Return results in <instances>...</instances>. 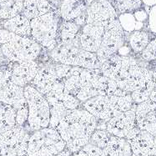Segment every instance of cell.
Instances as JSON below:
<instances>
[{
	"label": "cell",
	"mask_w": 156,
	"mask_h": 156,
	"mask_svg": "<svg viewBox=\"0 0 156 156\" xmlns=\"http://www.w3.org/2000/svg\"><path fill=\"white\" fill-rule=\"evenodd\" d=\"M80 29L81 28L73 21H63L58 32V44H69L73 41L78 37Z\"/></svg>",
	"instance_id": "f1b7e54d"
},
{
	"label": "cell",
	"mask_w": 156,
	"mask_h": 156,
	"mask_svg": "<svg viewBox=\"0 0 156 156\" xmlns=\"http://www.w3.org/2000/svg\"><path fill=\"white\" fill-rule=\"evenodd\" d=\"M40 65L34 60L10 62V80L18 86L29 85L36 76Z\"/></svg>",
	"instance_id": "4fadbf2b"
},
{
	"label": "cell",
	"mask_w": 156,
	"mask_h": 156,
	"mask_svg": "<svg viewBox=\"0 0 156 156\" xmlns=\"http://www.w3.org/2000/svg\"><path fill=\"white\" fill-rule=\"evenodd\" d=\"M107 23H91L81 28L79 33V40L83 50L97 53L102 43Z\"/></svg>",
	"instance_id": "7c38bea8"
},
{
	"label": "cell",
	"mask_w": 156,
	"mask_h": 156,
	"mask_svg": "<svg viewBox=\"0 0 156 156\" xmlns=\"http://www.w3.org/2000/svg\"><path fill=\"white\" fill-rule=\"evenodd\" d=\"M105 156H133L129 143L125 138L111 135L107 146L103 149Z\"/></svg>",
	"instance_id": "603a6c76"
},
{
	"label": "cell",
	"mask_w": 156,
	"mask_h": 156,
	"mask_svg": "<svg viewBox=\"0 0 156 156\" xmlns=\"http://www.w3.org/2000/svg\"><path fill=\"white\" fill-rule=\"evenodd\" d=\"M47 1H50V0H47Z\"/></svg>",
	"instance_id": "b9f144b4"
},
{
	"label": "cell",
	"mask_w": 156,
	"mask_h": 156,
	"mask_svg": "<svg viewBox=\"0 0 156 156\" xmlns=\"http://www.w3.org/2000/svg\"><path fill=\"white\" fill-rule=\"evenodd\" d=\"M50 60L66 64L71 67H80L88 69H100L101 62L95 53L85 51L81 48L79 35L69 44H58L49 51Z\"/></svg>",
	"instance_id": "3957f363"
},
{
	"label": "cell",
	"mask_w": 156,
	"mask_h": 156,
	"mask_svg": "<svg viewBox=\"0 0 156 156\" xmlns=\"http://www.w3.org/2000/svg\"><path fill=\"white\" fill-rule=\"evenodd\" d=\"M82 107L95 117L98 121L103 123H106L119 115L112 105L109 96L97 95L83 102Z\"/></svg>",
	"instance_id": "5bb4252c"
},
{
	"label": "cell",
	"mask_w": 156,
	"mask_h": 156,
	"mask_svg": "<svg viewBox=\"0 0 156 156\" xmlns=\"http://www.w3.org/2000/svg\"><path fill=\"white\" fill-rule=\"evenodd\" d=\"M98 124L97 119L82 107L71 110L55 129L65 142L66 149L74 154L89 143Z\"/></svg>",
	"instance_id": "6da1fadb"
},
{
	"label": "cell",
	"mask_w": 156,
	"mask_h": 156,
	"mask_svg": "<svg viewBox=\"0 0 156 156\" xmlns=\"http://www.w3.org/2000/svg\"><path fill=\"white\" fill-rule=\"evenodd\" d=\"M38 44L31 37H21L16 35L12 41L0 45V50L9 62H19L38 59L42 50Z\"/></svg>",
	"instance_id": "52a82bcc"
},
{
	"label": "cell",
	"mask_w": 156,
	"mask_h": 156,
	"mask_svg": "<svg viewBox=\"0 0 156 156\" xmlns=\"http://www.w3.org/2000/svg\"><path fill=\"white\" fill-rule=\"evenodd\" d=\"M3 60H7V59L3 57V55L2 54V53H1V50H0V62H2V61H3Z\"/></svg>",
	"instance_id": "60d3db41"
},
{
	"label": "cell",
	"mask_w": 156,
	"mask_h": 156,
	"mask_svg": "<svg viewBox=\"0 0 156 156\" xmlns=\"http://www.w3.org/2000/svg\"><path fill=\"white\" fill-rule=\"evenodd\" d=\"M150 99H151L152 101H154V103H156V80H155V83H154V89L151 93L150 94Z\"/></svg>",
	"instance_id": "f35d334b"
},
{
	"label": "cell",
	"mask_w": 156,
	"mask_h": 156,
	"mask_svg": "<svg viewBox=\"0 0 156 156\" xmlns=\"http://www.w3.org/2000/svg\"><path fill=\"white\" fill-rule=\"evenodd\" d=\"M9 63L7 65H0V102L18 109L27 102L23 88L16 85L10 80Z\"/></svg>",
	"instance_id": "8fae6325"
},
{
	"label": "cell",
	"mask_w": 156,
	"mask_h": 156,
	"mask_svg": "<svg viewBox=\"0 0 156 156\" xmlns=\"http://www.w3.org/2000/svg\"><path fill=\"white\" fill-rule=\"evenodd\" d=\"M1 28L21 37H31L30 20L19 13L17 16L6 20H2Z\"/></svg>",
	"instance_id": "44dd1931"
},
{
	"label": "cell",
	"mask_w": 156,
	"mask_h": 156,
	"mask_svg": "<svg viewBox=\"0 0 156 156\" xmlns=\"http://www.w3.org/2000/svg\"><path fill=\"white\" fill-rule=\"evenodd\" d=\"M24 98L29 108L28 124L24 128L33 133L49 126V105L44 96L31 85L23 88Z\"/></svg>",
	"instance_id": "8992f818"
},
{
	"label": "cell",
	"mask_w": 156,
	"mask_h": 156,
	"mask_svg": "<svg viewBox=\"0 0 156 156\" xmlns=\"http://www.w3.org/2000/svg\"><path fill=\"white\" fill-rule=\"evenodd\" d=\"M73 156H105V154L103 149L88 143L81 150L73 154Z\"/></svg>",
	"instance_id": "d6a6232c"
},
{
	"label": "cell",
	"mask_w": 156,
	"mask_h": 156,
	"mask_svg": "<svg viewBox=\"0 0 156 156\" xmlns=\"http://www.w3.org/2000/svg\"><path fill=\"white\" fill-rule=\"evenodd\" d=\"M140 59L144 62L156 61V37L153 38L148 44L142 54L139 56Z\"/></svg>",
	"instance_id": "1f68e13d"
},
{
	"label": "cell",
	"mask_w": 156,
	"mask_h": 156,
	"mask_svg": "<svg viewBox=\"0 0 156 156\" xmlns=\"http://www.w3.org/2000/svg\"><path fill=\"white\" fill-rule=\"evenodd\" d=\"M49 105V114H50V119H49V128L56 129L58 124L65 116L69 113V110L64 107L61 101L57 99L46 98Z\"/></svg>",
	"instance_id": "484cf974"
},
{
	"label": "cell",
	"mask_w": 156,
	"mask_h": 156,
	"mask_svg": "<svg viewBox=\"0 0 156 156\" xmlns=\"http://www.w3.org/2000/svg\"><path fill=\"white\" fill-rule=\"evenodd\" d=\"M154 62H155V63H156V61H154Z\"/></svg>",
	"instance_id": "7bdbcfd3"
},
{
	"label": "cell",
	"mask_w": 156,
	"mask_h": 156,
	"mask_svg": "<svg viewBox=\"0 0 156 156\" xmlns=\"http://www.w3.org/2000/svg\"><path fill=\"white\" fill-rule=\"evenodd\" d=\"M29 118V108L26 104L22 107L16 109V124L18 126H25L28 124Z\"/></svg>",
	"instance_id": "e575fe53"
},
{
	"label": "cell",
	"mask_w": 156,
	"mask_h": 156,
	"mask_svg": "<svg viewBox=\"0 0 156 156\" xmlns=\"http://www.w3.org/2000/svg\"><path fill=\"white\" fill-rule=\"evenodd\" d=\"M15 34L10 32L7 29H4L3 28H0V45L5 44L12 41L13 38L16 37Z\"/></svg>",
	"instance_id": "d590c367"
},
{
	"label": "cell",
	"mask_w": 156,
	"mask_h": 156,
	"mask_svg": "<svg viewBox=\"0 0 156 156\" xmlns=\"http://www.w3.org/2000/svg\"><path fill=\"white\" fill-rule=\"evenodd\" d=\"M40 66L38 73L29 85L45 96L51 90L52 87L58 81L64 80L69 72L71 66L59 64L54 61Z\"/></svg>",
	"instance_id": "ba28073f"
},
{
	"label": "cell",
	"mask_w": 156,
	"mask_h": 156,
	"mask_svg": "<svg viewBox=\"0 0 156 156\" xmlns=\"http://www.w3.org/2000/svg\"><path fill=\"white\" fill-rule=\"evenodd\" d=\"M126 32L119 19L112 20L105 26L102 43L96 54L102 63L106 58L115 54L126 44Z\"/></svg>",
	"instance_id": "30bf717a"
},
{
	"label": "cell",
	"mask_w": 156,
	"mask_h": 156,
	"mask_svg": "<svg viewBox=\"0 0 156 156\" xmlns=\"http://www.w3.org/2000/svg\"><path fill=\"white\" fill-rule=\"evenodd\" d=\"M125 139L130 144L133 156H152L154 135L135 127Z\"/></svg>",
	"instance_id": "e0dca14e"
},
{
	"label": "cell",
	"mask_w": 156,
	"mask_h": 156,
	"mask_svg": "<svg viewBox=\"0 0 156 156\" xmlns=\"http://www.w3.org/2000/svg\"><path fill=\"white\" fill-rule=\"evenodd\" d=\"M106 130L114 136L126 138L134 128L136 127L135 108L123 112L110 119L105 123Z\"/></svg>",
	"instance_id": "2e32d148"
},
{
	"label": "cell",
	"mask_w": 156,
	"mask_h": 156,
	"mask_svg": "<svg viewBox=\"0 0 156 156\" xmlns=\"http://www.w3.org/2000/svg\"><path fill=\"white\" fill-rule=\"evenodd\" d=\"M24 0H0V19L6 20L22 13Z\"/></svg>",
	"instance_id": "4316f807"
},
{
	"label": "cell",
	"mask_w": 156,
	"mask_h": 156,
	"mask_svg": "<svg viewBox=\"0 0 156 156\" xmlns=\"http://www.w3.org/2000/svg\"><path fill=\"white\" fill-rule=\"evenodd\" d=\"M94 89L98 93V95L110 96L115 94L118 87L115 80L103 75L100 71L96 77Z\"/></svg>",
	"instance_id": "f546056e"
},
{
	"label": "cell",
	"mask_w": 156,
	"mask_h": 156,
	"mask_svg": "<svg viewBox=\"0 0 156 156\" xmlns=\"http://www.w3.org/2000/svg\"><path fill=\"white\" fill-rule=\"evenodd\" d=\"M62 22L58 10L31 19V38L42 48L51 51L58 44V32Z\"/></svg>",
	"instance_id": "277c9868"
},
{
	"label": "cell",
	"mask_w": 156,
	"mask_h": 156,
	"mask_svg": "<svg viewBox=\"0 0 156 156\" xmlns=\"http://www.w3.org/2000/svg\"><path fill=\"white\" fill-rule=\"evenodd\" d=\"M121 65L122 55L117 52L110 55L109 57L106 58L101 63V66L99 69L103 75L115 80L119 71L120 70Z\"/></svg>",
	"instance_id": "d4e9b609"
},
{
	"label": "cell",
	"mask_w": 156,
	"mask_h": 156,
	"mask_svg": "<svg viewBox=\"0 0 156 156\" xmlns=\"http://www.w3.org/2000/svg\"><path fill=\"white\" fill-rule=\"evenodd\" d=\"M16 108L6 104H0V134L16 126Z\"/></svg>",
	"instance_id": "cb8c5ba5"
},
{
	"label": "cell",
	"mask_w": 156,
	"mask_h": 156,
	"mask_svg": "<svg viewBox=\"0 0 156 156\" xmlns=\"http://www.w3.org/2000/svg\"><path fill=\"white\" fill-rule=\"evenodd\" d=\"M60 101L64 105V107L69 111L74 110V109H77V108H82V104L75 96L68 94H65V93H64V96L61 99Z\"/></svg>",
	"instance_id": "836d02e7"
},
{
	"label": "cell",
	"mask_w": 156,
	"mask_h": 156,
	"mask_svg": "<svg viewBox=\"0 0 156 156\" xmlns=\"http://www.w3.org/2000/svg\"><path fill=\"white\" fill-rule=\"evenodd\" d=\"M156 70L144 67L136 57L129 54L122 56V65L115 81L118 89L131 94L142 89H154Z\"/></svg>",
	"instance_id": "7a4b0ae2"
},
{
	"label": "cell",
	"mask_w": 156,
	"mask_h": 156,
	"mask_svg": "<svg viewBox=\"0 0 156 156\" xmlns=\"http://www.w3.org/2000/svg\"><path fill=\"white\" fill-rule=\"evenodd\" d=\"M118 16L134 13L142 9L143 0H108Z\"/></svg>",
	"instance_id": "83f0119b"
},
{
	"label": "cell",
	"mask_w": 156,
	"mask_h": 156,
	"mask_svg": "<svg viewBox=\"0 0 156 156\" xmlns=\"http://www.w3.org/2000/svg\"><path fill=\"white\" fill-rule=\"evenodd\" d=\"M0 104H1V102H0Z\"/></svg>",
	"instance_id": "ee69618b"
},
{
	"label": "cell",
	"mask_w": 156,
	"mask_h": 156,
	"mask_svg": "<svg viewBox=\"0 0 156 156\" xmlns=\"http://www.w3.org/2000/svg\"><path fill=\"white\" fill-rule=\"evenodd\" d=\"M31 133L18 126L0 134V156H27Z\"/></svg>",
	"instance_id": "9c48e42d"
},
{
	"label": "cell",
	"mask_w": 156,
	"mask_h": 156,
	"mask_svg": "<svg viewBox=\"0 0 156 156\" xmlns=\"http://www.w3.org/2000/svg\"><path fill=\"white\" fill-rule=\"evenodd\" d=\"M155 37L156 34L146 29H137L129 33V36L126 37V41L132 55L139 57L150 41Z\"/></svg>",
	"instance_id": "d6986e66"
},
{
	"label": "cell",
	"mask_w": 156,
	"mask_h": 156,
	"mask_svg": "<svg viewBox=\"0 0 156 156\" xmlns=\"http://www.w3.org/2000/svg\"><path fill=\"white\" fill-rule=\"evenodd\" d=\"M54 156H73V154H72L70 151H69L67 149H65L64 151H62L59 154H58Z\"/></svg>",
	"instance_id": "8d00e7d4"
},
{
	"label": "cell",
	"mask_w": 156,
	"mask_h": 156,
	"mask_svg": "<svg viewBox=\"0 0 156 156\" xmlns=\"http://www.w3.org/2000/svg\"><path fill=\"white\" fill-rule=\"evenodd\" d=\"M86 14L87 23H108L119 17L108 0H93L86 7Z\"/></svg>",
	"instance_id": "ac0fdd59"
},
{
	"label": "cell",
	"mask_w": 156,
	"mask_h": 156,
	"mask_svg": "<svg viewBox=\"0 0 156 156\" xmlns=\"http://www.w3.org/2000/svg\"><path fill=\"white\" fill-rule=\"evenodd\" d=\"M152 156H156V135L154 136V146L152 150Z\"/></svg>",
	"instance_id": "ab89813d"
},
{
	"label": "cell",
	"mask_w": 156,
	"mask_h": 156,
	"mask_svg": "<svg viewBox=\"0 0 156 156\" xmlns=\"http://www.w3.org/2000/svg\"><path fill=\"white\" fill-rule=\"evenodd\" d=\"M110 136H111V134H109L106 129H96L91 135L89 143L92 144L100 149H105L108 144Z\"/></svg>",
	"instance_id": "4dcf8cb0"
},
{
	"label": "cell",
	"mask_w": 156,
	"mask_h": 156,
	"mask_svg": "<svg viewBox=\"0 0 156 156\" xmlns=\"http://www.w3.org/2000/svg\"><path fill=\"white\" fill-rule=\"evenodd\" d=\"M66 144L55 129L44 128L30 134L27 156H54L64 151Z\"/></svg>",
	"instance_id": "5b68a950"
},
{
	"label": "cell",
	"mask_w": 156,
	"mask_h": 156,
	"mask_svg": "<svg viewBox=\"0 0 156 156\" xmlns=\"http://www.w3.org/2000/svg\"><path fill=\"white\" fill-rule=\"evenodd\" d=\"M135 122L140 130L156 135V103L148 99L136 105Z\"/></svg>",
	"instance_id": "9a60e30c"
},
{
	"label": "cell",
	"mask_w": 156,
	"mask_h": 156,
	"mask_svg": "<svg viewBox=\"0 0 156 156\" xmlns=\"http://www.w3.org/2000/svg\"><path fill=\"white\" fill-rule=\"evenodd\" d=\"M62 1H63V0H50L49 2L52 3V5H53V6L55 7L57 9H58V8H59V6H60Z\"/></svg>",
	"instance_id": "74e56055"
},
{
	"label": "cell",
	"mask_w": 156,
	"mask_h": 156,
	"mask_svg": "<svg viewBox=\"0 0 156 156\" xmlns=\"http://www.w3.org/2000/svg\"><path fill=\"white\" fill-rule=\"evenodd\" d=\"M58 10L63 21H74L86 12V4L84 0H63Z\"/></svg>",
	"instance_id": "7402d4cb"
},
{
	"label": "cell",
	"mask_w": 156,
	"mask_h": 156,
	"mask_svg": "<svg viewBox=\"0 0 156 156\" xmlns=\"http://www.w3.org/2000/svg\"><path fill=\"white\" fill-rule=\"evenodd\" d=\"M57 9L47 0H24L22 14L31 20L44 14L57 11Z\"/></svg>",
	"instance_id": "ffe728a7"
}]
</instances>
